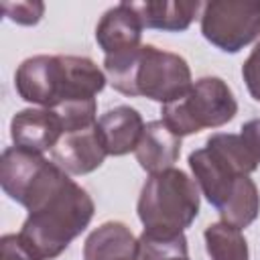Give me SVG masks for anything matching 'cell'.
<instances>
[{
    "instance_id": "5bb4252c",
    "label": "cell",
    "mask_w": 260,
    "mask_h": 260,
    "mask_svg": "<svg viewBox=\"0 0 260 260\" xmlns=\"http://www.w3.org/2000/svg\"><path fill=\"white\" fill-rule=\"evenodd\" d=\"M138 14L144 28H158L169 32H179L189 28L201 2L197 0H144L128 2Z\"/></svg>"
},
{
    "instance_id": "cb8c5ba5",
    "label": "cell",
    "mask_w": 260,
    "mask_h": 260,
    "mask_svg": "<svg viewBox=\"0 0 260 260\" xmlns=\"http://www.w3.org/2000/svg\"><path fill=\"white\" fill-rule=\"evenodd\" d=\"M169 260H189L187 256H177V258H169Z\"/></svg>"
},
{
    "instance_id": "7c38bea8",
    "label": "cell",
    "mask_w": 260,
    "mask_h": 260,
    "mask_svg": "<svg viewBox=\"0 0 260 260\" xmlns=\"http://www.w3.org/2000/svg\"><path fill=\"white\" fill-rule=\"evenodd\" d=\"M144 126L146 124L142 116L130 106L112 108L106 114H102L100 120L95 122V130L108 154L112 156H122L136 150Z\"/></svg>"
},
{
    "instance_id": "9a60e30c",
    "label": "cell",
    "mask_w": 260,
    "mask_h": 260,
    "mask_svg": "<svg viewBox=\"0 0 260 260\" xmlns=\"http://www.w3.org/2000/svg\"><path fill=\"white\" fill-rule=\"evenodd\" d=\"M138 238L122 221H106L83 244V260H136Z\"/></svg>"
},
{
    "instance_id": "7402d4cb",
    "label": "cell",
    "mask_w": 260,
    "mask_h": 260,
    "mask_svg": "<svg viewBox=\"0 0 260 260\" xmlns=\"http://www.w3.org/2000/svg\"><path fill=\"white\" fill-rule=\"evenodd\" d=\"M242 77L246 81V87L250 91V95L260 102V41L258 45L252 49V53L248 55V59L244 61L242 67Z\"/></svg>"
},
{
    "instance_id": "7a4b0ae2",
    "label": "cell",
    "mask_w": 260,
    "mask_h": 260,
    "mask_svg": "<svg viewBox=\"0 0 260 260\" xmlns=\"http://www.w3.org/2000/svg\"><path fill=\"white\" fill-rule=\"evenodd\" d=\"M104 71L116 91L132 98L142 95L160 104L179 100L193 85L187 61L154 45H140L132 51L106 55Z\"/></svg>"
},
{
    "instance_id": "ac0fdd59",
    "label": "cell",
    "mask_w": 260,
    "mask_h": 260,
    "mask_svg": "<svg viewBox=\"0 0 260 260\" xmlns=\"http://www.w3.org/2000/svg\"><path fill=\"white\" fill-rule=\"evenodd\" d=\"M177 256H187L185 234H162L144 230L138 238L136 260H169Z\"/></svg>"
},
{
    "instance_id": "8fae6325",
    "label": "cell",
    "mask_w": 260,
    "mask_h": 260,
    "mask_svg": "<svg viewBox=\"0 0 260 260\" xmlns=\"http://www.w3.org/2000/svg\"><path fill=\"white\" fill-rule=\"evenodd\" d=\"M142 22L138 14L130 8L128 2H120L118 6L104 12L95 26V41L104 49L106 55H118L124 51L138 49L142 43Z\"/></svg>"
},
{
    "instance_id": "52a82bcc",
    "label": "cell",
    "mask_w": 260,
    "mask_h": 260,
    "mask_svg": "<svg viewBox=\"0 0 260 260\" xmlns=\"http://www.w3.org/2000/svg\"><path fill=\"white\" fill-rule=\"evenodd\" d=\"M189 167L201 193L215 209H219L228 201L236 181L244 177L209 144L189 154Z\"/></svg>"
},
{
    "instance_id": "6da1fadb",
    "label": "cell",
    "mask_w": 260,
    "mask_h": 260,
    "mask_svg": "<svg viewBox=\"0 0 260 260\" xmlns=\"http://www.w3.org/2000/svg\"><path fill=\"white\" fill-rule=\"evenodd\" d=\"M106 81V73L89 57L77 55H35L24 59L14 75L18 95L47 110L73 100H93Z\"/></svg>"
},
{
    "instance_id": "4fadbf2b",
    "label": "cell",
    "mask_w": 260,
    "mask_h": 260,
    "mask_svg": "<svg viewBox=\"0 0 260 260\" xmlns=\"http://www.w3.org/2000/svg\"><path fill=\"white\" fill-rule=\"evenodd\" d=\"M134 154L138 165L148 175L162 173L175 167L181 154V136L169 130V126L162 120H152L144 126Z\"/></svg>"
},
{
    "instance_id": "8992f818",
    "label": "cell",
    "mask_w": 260,
    "mask_h": 260,
    "mask_svg": "<svg viewBox=\"0 0 260 260\" xmlns=\"http://www.w3.org/2000/svg\"><path fill=\"white\" fill-rule=\"evenodd\" d=\"M203 37L225 53H238L260 37L258 0H211L201 12Z\"/></svg>"
},
{
    "instance_id": "e0dca14e",
    "label": "cell",
    "mask_w": 260,
    "mask_h": 260,
    "mask_svg": "<svg viewBox=\"0 0 260 260\" xmlns=\"http://www.w3.org/2000/svg\"><path fill=\"white\" fill-rule=\"evenodd\" d=\"M205 238V248L211 260H248V242L242 234L240 228L225 223V221H215L209 223L203 232Z\"/></svg>"
},
{
    "instance_id": "30bf717a",
    "label": "cell",
    "mask_w": 260,
    "mask_h": 260,
    "mask_svg": "<svg viewBox=\"0 0 260 260\" xmlns=\"http://www.w3.org/2000/svg\"><path fill=\"white\" fill-rule=\"evenodd\" d=\"M51 154L53 162H57L65 173L87 175L102 167L104 158L108 156V150L93 126L87 130L63 134V138L57 142Z\"/></svg>"
},
{
    "instance_id": "2e32d148",
    "label": "cell",
    "mask_w": 260,
    "mask_h": 260,
    "mask_svg": "<svg viewBox=\"0 0 260 260\" xmlns=\"http://www.w3.org/2000/svg\"><path fill=\"white\" fill-rule=\"evenodd\" d=\"M217 211L221 215V221L232 223L240 230L248 228L258 217L260 211V195L256 183L248 175L240 177L232 189V195Z\"/></svg>"
},
{
    "instance_id": "44dd1931",
    "label": "cell",
    "mask_w": 260,
    "mask_h": 260,
    "mask_svg": "<svg viewBox=\"0 0 260 260\" xmlns=\"http://www.w3.org/2000/svg\"><path fill=\"white\" fill-rule=\"evenodd\" d=\"M0 260H41L20 234H6L0 240Z\"/></svg>"
},
{
    "instance_id": "9c48e42d",
    "label": "cell",
    "mask_w": 260,
    "mask_h": 260,
    "mask_svg": "<svg viewBox=\"0 0 260 260\" xmlns=\"http://www.w3.org/2000/svg\"><path fill=\"white\" fill-rule=\"evenodd\" d=\"M51 160H47L43 154L20 148V146H10L2 152L0 160V185L4 193L24 205L26 197L30 195L32 187L45 173Z\"/></svg>"
},
{
    "instance_id": "d6986e66",
    "label": "cell",
    "mask_w": 260,
    "mask_h": 260,
    "mask_svg": "<svg viewBox=\"0 0 260 260\" xmlns=\"http://www.w3.org/2000/svg\"><path fill=\"white\" fill-rule=\"evenodd\" d=\"M55 112L59 114L61 122H63V130L65 134L69 132H79V130H87L95 126V112H98V104L95 98L93 100H73V102H65L59 108H55Z\"/></svg>"
},
{
    "instance_id": "3957f363",
    "label": "cell",
    "mask_w": 260,
    "mask_h": 260,
    "mask_svg": "<svg viewBox=\"0 0 260 260\" xmlns=\"http://www.w3.org/2000/svg\"><path fill=\"white\" fill-rule=\"evenodd\" d=\"M93 199L73 179L65 177L32 209L18 232L41 260L57 258L89 225Z\"/></svg>"
},
{
    "instance_id": "603a6c76",
    "label": "cell",
    "mask_w": 260,
    "mask_h": 260,
    "mask_svg": "<svg viewBox=\"0 0 260 260\" xmlns=\"http://www.w3.org/2000/svg\"><path fill=\"white\" fill-rule=\"evenodd\" d=\"M240 136H242V140L246 142V146L250 148V152L254 154V158H256L258 165H260V118L246 122V124L242 126Z\"/></svg>"
},
{
    "instance_id": "277c9868",
    "label": "cell",
    "mask_w": 260,
    "mask_h": 260,
    "mask_svg": "<svg viewBox=\"0 0 260 260\" xmlns=\"http://www.w3.org/2000/svg\"><path fill=\"white\" fill-rule=\"evenodd\" d=\"M136 209L144 230L183 234L199 213V189L187 173L173 167L146 179Z\"/></svg>"
},
{
    "instance_id": "5b68a950",
    "label": "cell",
    "mask_w": 260,
    "mask_h": 260,
    "mask_svg": "<svg viewBox=\"0 0 260 260\" xmlns=\"http://www.w3.org/2000/svg\"><path fill=\"white\" fill-rule=\"evenodd\" d=\"M162 122L177 136H189L203 128H219L234 120L238 102L221 77H201L175 102L162 104Z\"/></svg>"
},
{
    "instance_id": "ffe728a7",
    "label": "cell",
    "mask_w": 260,
    "mask_h": 260,
    "mask_svg": "<svg viewBox=\"0 0 260 260\" xmlns=\"http://www.w3.org/2000/svg\"><path fill=\"white\" fill-rule=\"evenodd\" d=\"M2 12L8 20L16 22V24H24V26H32L37 24L43 14H45V4L43 2H30V0H20V2H2Z\"/></svg>"
},
{
    "instance_id": "ba28073f",
    "label": "cell",
    "mask_w": 260,
    "mask_h": 260,
    "mask_svg": "<svg viewBox=\"0 0 260 260\" xmlns=\"http://www.w3.org/2000/svg\"><path fill=\"white\" fill-rule=\"evenodd\" d=\"M63 122L55 110L47 108H26L14 114L10 122V136L14 146L43 154L53 150L63 138Z\"/></svg>"
}]
</instances>
